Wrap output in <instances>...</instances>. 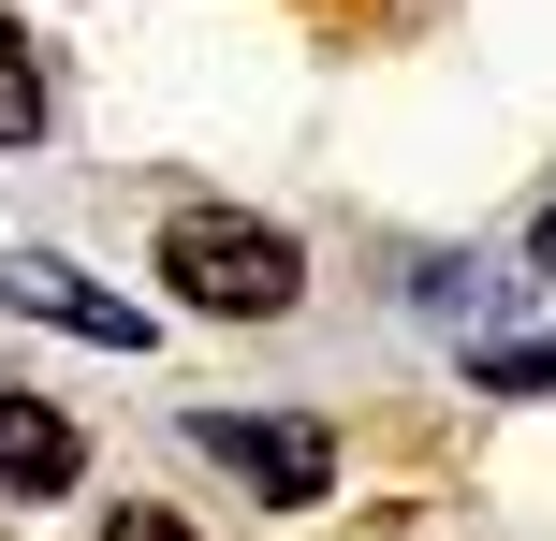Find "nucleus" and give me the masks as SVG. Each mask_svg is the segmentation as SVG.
<instances>
[{"instance_id": "f257e3e1", "label": "nucleus", "mask_w": 556, "mask_h": 541, "mask_svg": "<svg viewBox=\"0 0 556 541\" xmlns=\"http://www.w3.org/2000/svg\"><path fill=\"white\" fill-rule=\"evenodd\" d=\"M162 279H176V308H205V322H293L307 249L278 220H235V205H176L162 220Z\"/></svg>"}, {"instance_id": "f03ea898", "label": "nucleus", "mask_w": 556, "mask_h": 541, "mask_svg": "<svg viewBox=\"0 0 556 541\" xmlns=\"http://www.w3.org/2000/svg\"><path fill=\"white\" fill-rule=\"evenodd\" d=\"M191 439L264 498V513H323V484H337V425L323 410H191Z\"/></svg>"}, {"instance_id": "7ed1b4c3", "label": "nucleus", "mask_w": 556, "mask_h": 541, "mask_svg": "<svg viewBox=\"0 0 556 541\" xmlns=\"http://www.w3.org/2000/svg\"><path fill=\"white\" fill-rule=\"evenodd\" d=\"M0 308L59 322V337H88V351H147V308H132V293H103V279H74L59 249H0Z\"/></svg>"}, {"instance_id": "20e7f679", "label": "nucleus", "mask_w": 556, "mask_h": 541, "mask_svg": "<svg viewBox=\"0 0 556 541\" xmlns=\"http://www.w3.org/2000/svg\"><path fill=\"white\" fill-rule=\"evenodd\" d=\"M74 484H88V439L59 425L45 396H15V381H0V498L29 513V498H74Z\"/></svg>"}, {"instance_id": "39448f33", "label": "nucleus", "mask_w": 556, "mask_h": 541, "mask_svg": "<svg viewBox=\"0 0 556 541\" xmlns=\"http://www.w3.org/2000/svg\"><path fill=\"white\" fill-rule=\"evenodd\" d=\"M45 117H59V88H45V44H29V29L0 15V146H45Z\"/></svg>"}, {"instance_id": "423d86ee", "label": "nucleus", "mask_w": 556, "mask_h": 541, "mask_svg": "<svg viewBox=\"0 0 556 541\" xmlns=\"http://www.w3.org/2000/svg\"><path fill=\"white\" fill-rule=\"evenodd\" d=\"M469 396H556V337H498V351H469Z\"/></svg>"}, {"instance_id": "0eeeda50", "label": "nucleus", "mask_w": 556, "mask_h": 541, "mask_svg": "<svg viewBox=\"0 0 556 541\" xmlns=\"http://www.w3.org/2000/svg\"><path fill=\"white\" fill-rule=\"evenodd\" d=\"M103 541H191V527H176V513H117Z\"/></svg>"}, {"instance_id": "6e6552de", "label": "nucleus", "mask_w": 556, "mask_h": 541, "mask_svg": "<svg viewBox=\"0 0 556 541\" xmlns=\"http://www.w3.org/2000/svg\"><path fill=\"white\" fill-rule=\"evenodd\" d=\"M528 263H542V279H556V205H542V234H528Z\"/></svg>"}]
</instances>
